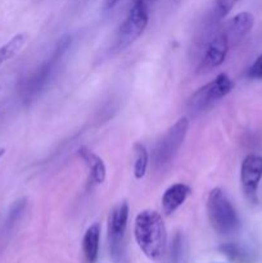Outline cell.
Wrapping results in <instances>:
<instances>
[{
    "mask_svg": "<svg viewBox=\"0 0 262 263\" xmlns=\"http://www.w3.org/2000/svg\"><path fill=\"white\" fill-rule=\"evenodd\" d=\"M4 153H5V149L4 148H0V159H2V157L4 156Z\"/></svg>",
    "mask_w": 262,
    "mask_h": 263,
    "instance_id": "cell-21",
    "label": "cell"
},
{
    "mask_svg": "<svg viewBox=\"0 0 262 263\" xmlns=\"http://www.w3.org/2000/svg\"><path fill=\"white\" fill-rule=\"evenodd\" d=\"M221 251H222L229 258L233 259V261H235V259L240 258L241 257L240 249L236 246H234V244H225V246L221 247Z\"/></svg>",
    "mask_w": 262,
    "mask_h": 263,
    "instance_id": "cell-19",
    "label": "cell"
},
{
    "mask_svg": "<svg viewBox=\"0 0 262 263\" xmlns=\"http://www.w3.org/2000/svg\"><path fill=\"white\" fill-rule=\"evenodd\" d=\"M77 153H79V156L81 157V159L85 162L87 168H89L92 181L95 184H103L105 180V176H107V168H105V164L103 162V159L99 156H97L94 152L87 149L86 146L79 148Z\"/></svg>",
    "mask_w": 262,
    "mask_h": 263,
    "instance_id": "cell-12",
    "label": "cell"
},
{
    "mask_svg": "<svg viewBox=\"0 0 262 263\" xmlns=\"http://www.w3.org/2000/svg\"><path fill=\"white\" fill-rule=\"evenodd\" d=\"M26 40H27V36L25 33H18V35L13 36L7 44H4L0 48V66L12 59L15 54L20 53V50L26 44Z\"/></svg>",
    "mask_w": 262,
    "mask_h": 263,
    "instance_id": "cell-14",
    "label": "cell"
},
{
    "mask_svg": "<svg viewBox=\"0 0 262 263\" xmlns=\"http://www.w3.org/2000/svg\"><path fill=\"white\" fill-rule=\"evenodd\" d=\"M69 45H71V36L69 35H64L59 39L51 55L25 82V87L22 90V95L25 100H31L44 89L48 80L50 79L54 68L62 59V57L64 55L67 49L69 48Z\"/></svg>",
    "mask_w": 262,
    "mask_h": 263,
    "instance_id": "cell-5",
    "label": "cell"
},
{
    "mask_svg": "<svg viewBox=\"0 0 262 263\" xmlns=\"http://www.w3.org/2000/svg\"><path fill=\"white\" fill-rule=\"evenodd\" d=\"M118 2H120V0H105L104 2L105 9H112V8L115 7Z\"/></svg>",
    "mask_w": 262,
    "mask_h": 263,
    "instance_id": "cell-20",
    "label": "cell"
},
{
    "mask_svg": "<svg viewBox=\"0 0 262 263\" xmlns=\"http://www.w3.org/2000/svg\"><path fill=\"white\" fill-rule=\"evenodd\" d=\"M236 2L238 0H216L212 9V20L215 22L223 20L231 12Z\"/></svg>",
    "mask_w": 262,
    "mask_h": 263,
    "instance_id": "cell-17",
    "label": "cell"
},
{
    "mask_svg": "<svg viewBox=\"0 0 262 263\" xmlns=\"http://www.w3.org/2000/svg\"><path fill=\"white\" fill-rule=\"evenodd\" d=\"M188 130L189 120L188 117H181L159 139L153 151V164L156 168H163L171 163L186 138Z\"/></svg>",
    "mask_w": 262,
    "mask_h": 263,
    "instance_id": "cell-4",
    "label": "cell"
},
{
    "mask_svg": "<svg viewBox=\"0 0 262 263\" xmlns=\"http://www.w3.org/2000/svg\"><path fill=\"white\" fill-rule=\"evenodd\" d=\"M149 14L145 0H135L127 17L120 26L113 50L122 51L135 43L148 26Z\"/></svg>",
    "mask_w": 262,
    "mask_h": 263,
    "instance_id": "cell-3",
    "label": "cell"
},
{
    "mask_svg": "<svg viewBox=\"0 0 262 263\" xmlns=\"http://www.w3.org/2000/svg\"><path fill=\"white\" fill-rule=\"evenodd\" d=\"M234 89V82L226 73H220L215 80L208 82L203 87L198 89L190 97L189 109L192 112H202L205 108L211 107L213 103L218 102Z\"/></svg>",
    "mask_w": 262,
    "mask_h": 263,
    "instance_id": "cell-6",
    "label": "cell"
},
{
    "mask_svg": "<svg viewBox=\"0 0 262 263\" xmlns=\"http://www.w3.org/2000/svg\"><path fill=\"white\" fill-rule=\"evenodd\" d=\"M207 212L213 230L221 235H230L240 226L235 208L220 187H215L208 194Z\"/></svg>",
    "mask_w": 262,
    "mask_h": 263,
    "instance_id": "cell-2",
    "label": "cell"
},
{
    "mask_svg": "<svg viewBox=\"0 0 262 263\" xmlns=\"http://www.w3.org/2000/svg\"><path fill=\"white\" fill-rule=\"evenodd\" d=\"M247 76H248L249 79L262 80V54L253 62V64L249 67L248 72H247Z\"/></svg>",
    "mask_w": 262,
    "mask_h": 263,
    "instance_id": "cell-18",
    "label": "cell"
},
{
    "mask_svg": "<svg viewBox=\"0 0 262 263\" xmlns=\"http://www.w3.org/2000/svg\"><path fill=\"white\" fill-rule=\"evenodd\" d=\"M26 205H27V199H26V198H22V199L17 200V202H14L12 205H10V210L9 212H8L7 221H5V226H4L5 230L9 231L10 229L17 223V221L20 220L22 213L25 212Z\"/></svg>",
    "mask_w": 262,
    "mask_h": 263,
    "instance_id": "cell-16",
    "label": "cell"
},
{
    "mask_svg": "<svg viewBox=\"0 0 262 263\" xmlns=\"http://www.w3.org/2000/svg\"><path fill=\"white\" fill-rule=\"evenodd\" d=\"M230 44L225 33L221 31L218 35H216L212 40L208 43L205 48V53L200 62V71H211L213 68H217L218 66L223 63L228 54Z\"/></svg>",
    "mask_w": 262,
    "mask_h": 263,
    "instance_id": "cell-9",
    "label": "cell"
},
{
    "mask_svg": "<svg viewBox=\"0 0 262 263\" xmlns=\"http://www.w3.org/2000/svg\"><path fill=\"white\" fill-rule=\"evenodd\" d=\"M134 236L140 251L151 261H159L166 253V226L162 216L156 211H141L136 216L134 222Z\"/></svg>",
    "mask_w": 262,
    "mask_h": 263,
    "instance_id": "cell-1",
    "label": "cell"
},
{
    "mask_svg": "<svg viewBox=\"0 0 262 263\" xmlns=\"http://www.w3.org/2000/svg\"><path fill=\"white\" fill-rule=\"evenodd\" d=\"M99 241H100V225L92 223L85 233L82 239V251L87 263H94L98 259L99 254Z\"/></svg>",
    "mask_w": 262,
    "mask_h": 263,
    "instance_id": "cell-13",
    "label": "cell"
},
{
    "mask_svg": "<svg viewBox=\"0 0 262 263\" xmlns=\"http://www.w3.org/2000/svg\"><path fill=\"white\" fill-rule=\"evenodd\" d=\"M128 221V204L121 202L110 211L108 218V240H109V251L113 258L118 259L122 256L123 239H125L126 229Z\"/></svg>",
    "mask_w": 262,
    "mask_h": 263,
    "instance_id": "cell-7",
    "label": "cell"
},
{
    "mask_svg": "<svg viewBox=\"0 0 262 263\" xmlns=\"http://www.w3.org/2000/svg\"><path fill=\"white\" fill-rule=\"evenodd\" d=\"M254 25V17L249 12H240L225 23L222 32L228 37L229 44H235L248 35Z\"/></svg>",
    "mask_w": 262,
    "mask_h": 263,
    "instance_id": "cell-10",
    "label": "cell"
},
{
    "mask_svg": "<svg viewBox=\"0 0 262 263\" xmlns=\"http://www.w3.org/2000/svg\"><path fill=\"white\" fill-rule=\"evenodd\" d=\"M262 179V157L249 154L240 167V181L246 197L252 202L257 200V189Z\"/></svg>",
    "mask_w": 262,
    "mask_h": 263,
    "instance_id": "cell-8",
    "label": "cell"
},
{
    "mask_svg": "<svg viewBox=\"0 0 262 263\" xmlns=\"http://www.w3.org/2000/svg\"><path fill=\"white\" fill-rule=\"evenodd\" d=\"M192 193V189L186 184H174L163 193L162 197V211L166 216L172 215L177 208L181 207Z\"/></svg>",
    "mask_w": 262,
    "mask_h": 263,
    "instance_id": "cell-11",
    "label": "cell"
},
{
    "mask_svg": "<svg viewBox=\"0 0 262 263\" xmlns=\"http://www.w3.org/2000/svg\"><path fill=\"white\" fill-rule=\"evenodd\" d=\"M135 153V162H134V176L135 179L141 180L146 174V168L149 164V154L145 146L141 143H135L134 145Z\"/></svg>",
    "mask_w": 262,
    "mask_h": 263,
    "instance_id": "cell-15",
    "label": "cell"
}]
</instances>
